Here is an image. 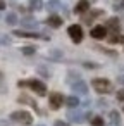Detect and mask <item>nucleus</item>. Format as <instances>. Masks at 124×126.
I'll use <instances>...</instances> for the list:
<instances>
[{
  "label": "nucleus",
  "mask_w": 124,
  "mask_h": 126,
  "mask_svg": "<svg viewBox=\"0 0 124 126\" xmlns=\"http://www.w3.org/2000/svg\"><path fill=\"white\" fill-rule=\"evenodd\" d=\"M17 86H29L36 95H40V97H43V95H47V86H45V83L43 81H40V79H29V81H19L17 83Z\"/></svg>",
  "instance_id": "1"
},
{
  "label": "nucleus",
  "mask_w": 124,
  "mask_h": 126,
  "mask_svg": "<svg viewBox=\"0 0 124 126\" xmlns=\"http://www.w3.org/2000/svg\"><path fill=\"white\" fill-rule=\"evenodd\" d=\"M91 85H93V88L98 92V93H110L112 92V83L109 81V79H105V78H95L93 81H91Z\"/></svg>",
  "instance_id": "2"
},
{
  "label": "nucleus",
  "mask_w": 124,
  "mask_h": 126,
  "mask_svg": "<svg viewBox=\"0 0 124 126\" xmlns=\"http://www.w3.org/2000/svg\"><path fill=\"white\" fill-rule=\"evenodd\" d=\"M11 119L16 123H21V124H31L33 123V116L28 110H14L11 114Z\"/></svg>",
  "instance_id": "3"
},
{
  "label": "nucleus",
  "mask_w": 124,
  "mask_h": 126,
  "mask_svg": "<svg viewBox=\"0 0 124 126\" xmlns=\"http://www.w3.org/2000/svg\"><path fill=\"white\" fill-rule=\"evenodd\" d=\"M67 35L71 36V40L74 43H81L83 42V30H81L79 24H71L67 28Z\"/></svg>",
  "instance_id": "4"
},
{
  "label": "nucleus",
  "mask_w": 124,
  "mask_h": 126,
  "mask_svg": "<svg viewBox=\"0 0 124 126\" xmlns=\"http://www.w3.org/2000/svg\"><path fill=\"white\" fill-rule=\"evenodd\" d=\"M67 117L71 123H76V124H81L86 121V117H91L90 112H81V110H69L67 112Z\"/></svg>",
  "instance_id": "5"
},
{
  "label": "nucleus",
  "mask_w": 124,
  "mask_h": 126,
  "mask_svg": "<svg viewBox=\"0 0 124 126\" xmlns=\"http://www.w3.org/2000/svg\"><path fill=\"white\" fill-rule=\"evenodd\" d=\"M48 104H50V109H54V110L60 109L62 104H64V95H62V93H57V92L52 93L50 98H48Z\"/></svg>",
  "instance_id": "6"
},
{
  "label": "nucleus",
  "mask_w": 124,
  "mask_h": 126,
  "mask_svg": "<svg viewBox=\"0 0 124 126\" xmlns=\"http://www.w3.org/2000/svg\"><path fill=\"white\" fill-rule=\"evenodd\" d=\"M71 88L74 93H79V95H88V85L83 81V79H78L74 83H71Z\"/></svg>",
  "instance_id": "7"
},
{
  "label": "nucleus",
  "mask_w": 124,
  "mask_h": 126,
  "mask_svg": "<svg viewBox=\"0 0 124 126\" xmlns=\"http://www.w3.org/2000/svg\"><path fill=\"white\" fill-rule=\"evenodd\" d=\"M90 35L95 40H102V38L107 36V28L105 26H95V28H91V33Z\"/></svg>",
  "instance_id": "8"
},
{
  "label": "nucleus",
  "mask_w": 124,
  "mask_h": 126,
  "mask_svg": "<svg viewBox=\"0 0 124 126\" xmlns=\"http://www.w3.org/2000/svg\"><path fill=\"white\" fill-rule=\"evenodd\" d=\"M21 24H23V28H26V30H36V28H38V23H36V19H35V17H31V16H26V17H23Z\"/></svg>",
  "instance_id": "9"
},
{
  "label": "nucleus",
  "mask_w": 124,
  "mask_h": 126,
  "mask_svg": "<svg viewBox=\"0 0 124 126\" xmlns=\"http://www.w3.org/2000/svg\"><path fill=\"white\" fill-rule=\"evenodd\" d=\"M88 9H90L88 0H79V2L76 4V7H74V12L76 14H84V12H88Z\"/></svg>",
  "instance_id": "10"
},
{
  "label": "nucleus",
  "mask_w": 124,
  "mask_h": 126,
  "mask_svg": "<svg viewBox=\"0 0 124 126\" xmlns=\"http://www.w3.org/2000/svg\"><path fill=\"white\" fill-rule=\"evenodd\" d=\"M14 35H16V36H19V38H47V36H41V35H38V33L21 31V30H16V31H14Z\"/></svg>",
  "instance_id": "11"
},
{
  "label": "nucleus",
  "mask_w": 124,
  "mask_h": 126,
  "mask_svg": "<svg viewBox=\"0 0 124 126\" xmlns=\"http://www.w3.org/2000/svg\"><path fill=\"white\" fill-rule=\"evenodd\" d=\"M47 24H48V26H52V28H60V26H62V17H59V16H55V14H52V16L47 19Z\"/></svg>",
  "instance_id": "12"
},
{
  "label": "nucleus",
  "mask_w": 124,
  "mask_h": 126,
  "mask_svg": "<svg viewBox=\"0 0 124 126\" xmlns=\"http://www.w3.org/2000/svg\"><path fill=\"white\" fill-rule=\"evenodd\" d=\"M64 5H62V2L60 0H48V4H47V9L50 11V12H57V11H60Z\"/></svg>",
  "instance_id": "13"
},
{
  "label": "nucleus",
  "mask_w": 124,
  "mask_h": 126,
  "mask_svg": "<svg viewBox=\"0 0 124 126\" xmlns=\"http://www.w3.org/2000/svg\"><path fill=\"white\" fill-rule=\"evenodd\" d=\"M102 14H103V11H91V12H88V14L83 17V21H84V24H91V21H93L95 17L102 16Z\"/></svg>",
  "instance_id": "14"
},
{
  "label": "nucleus",
  "mask_w": 124,
  "mask_h": 126,
  "mask_svg": "<svg viewBox=\"0 0 124 126\" xmlns=\"http://www.w3.org/2000/svg\"><path fill=\"white\" fill-rule=\"evenodd\" d=\"M64 104H66L69 109H74V107L79 105V98L74 97V95H72V97H66V98H64Z\"/></svg>",
  "instance_id": "15"
},
{
  "label": "nucleus",
  "mask_w": 124,
  "mask_h": 126,
  "mask_svg": "<svg viewBox=\"0 0 124 126\" xmlns=\"http://www.w3.org/2000/svg\"><path fill=\"white\" fill-rule=\"evenodd\" d=\"M17 100H19L21 104H29V105L35 109V110H38V112H40V109H38V105H36V102H35L33 98H29V97H26V95H21Z\"/></svg>",
  "instance_id": "16"
},
{
  "label": "nucleus",
  "mask_w": 124,
  "mask_h": 126,
  "mask_svg": "<svg viewBox=\"0 0 124 126\" xmlns=\"http://www.w3.org/2000/svg\"><path fill=\"white\" fill-rule=\"evenodd\" d=\"M107 28H110L114 33H117V31H119V28H121V26H119V19H115V17L109 19V21H107Z\"/></svg>",
  "instance_id": "17"
},
{
  "label": "nucleus",
  "mask_w": 124,
  "mask_h": 126,
  "mask_svg": "<svg viewBox=\"0 0 124 126\" xmlns=\"http://www.w3.org/2000/svg\"><path fill=\"white\" fill-rule=\"evenodd\" d=\"M90 123H91V126H105V121L100 116H91L90 117Z\"/></svg>",
  "instance_id": "18"
},
{
  "label": "nucleus",
  "mask_w": 124,
  "mask_h": 126,
  "mask_svg": "<svg viewBox=\"0 0 124 126\" xmlns=\"http://www.w3.org/2000/svg\"><path fill=\"white\" fill-rule=\"evenodd\" d=\"M29 9L31 11H41L43 9V2L41 0H29Z\"/></svg>",
  "instance_id": "19"
},
{
  "label": "nucleus",
  "mask_w": 124,
  "mask_h": 126,
  "mask_svg": "<svg viewBox=\"0 0 124 126\" xmlns=\"http://www.w3.org/2000/svg\"><path fill=\"white\" fill-rule=\"evenodd\" d=\"M109 42L110 43H124V36L119 33H114L112 36H109Z\"/></svg>",
  "instance_id": "20"
},
{
  "label": "nucleus",
  "mask_w": 124,
  "mask_h": 126,
  "mask_svg": "<svg viewBox=\"0 0 124 126\" xmlns=\"http://www.w3.org/2000/svg\"><path fill=\"white\" fill-rule=\"evenodd\" d=\"M5 23H7V24H11V26H14V24L17 23V16H16V12L7 14V16H5Z\"/></svg>",
  "instance_id": "21"
},
{
  "label": "nucleus",
  "mask_w": 124,
  "mask_h": 126,
  "mask_svg": "<svg viewBox=\"0 0 124 126\" xmlns=\"http://www.w3.org/2000/svg\"><path fill=\"white\" fill-rule=\"evenodd\" d=\"M109 119H110V123H121V116H119L117 110H110L109 112Z\"/></svg>",
  "instance_id": "22"
},
{
  "label": "nucleus",
  "mask_w": 124,
  "mask_h": 126,
  "mask_svg": "<svg viewBox=\"0 0 124 126\" xmlns=\"http://www.w3.org/2000/svg\"><path fill=\"white\" fill-rule=\"evenodd\" d=\"M48 57L54 59V61H60V59H62V52H60V50H52V52L48 54Z\"/></svg>",
  "instance_id": "23"
},
{
  "label": "nucleus",
  "mask_w": 124,
  "mask_h": 126,
  "mask_svg": "<svg viewBox=\"0 0 124 126\" xmlns=\"http://www.w3.org/2000/svg\"><path fill=\"white\" fill-rule=\"evenodd\" d=\"M21 52H23L24 55H33L36 50H35V47H23V48H21Z\"/></svg>",
  "instance_id": "24"
},
{
  "label": "nucleus",
  "mask_w": 124,
  "mask_h": 126,
  "mask_svg": "<svg viewBox=\"0 0 124 126\" xmlns=\"http://www.w3.org/2000/svg\"><path fill=\"white\" fill-rule=\"evenodd\" d=\"M78 79H81L78 73H69V74H67V81H69V83H74V81H78Z\"/></svg>",
  "instance_id": "25"
},
{
  "label": "nucleus",
  "mask_w": 124,
  "mask_h": 126,
  "mask_svg": "<svg viewBox=\"0 0 124 126\" xmlns=\"http://www.w3.org/2000/svg\"><path fill=\"white\" fill-rule=\"evenodd\" d=\"M36 71H38L40 74H43L45 78H50V73H48V69H47V67H43V66H40V67H38Z\"/></svg>",
  "instance_id": "26"
},
{
  "label": "nucleus",
  "mask_w": 124,
  "mask_h": 126,
  "mask_svg": "<svg viewBox=\"0 0 124 126\" xmlns=\"http://www.w3.org/2000/svg\"><path fill=\"white\" fill-rule=\"evenodd\" d=\"M0 45H11V38L2 35V36H0Z\"/></svg>",
  "instance_id": "27"
},
{
  "label": "nucleus",
  "mask_w": 124,
  "mask_h": 126,
  "mask_svg": "<svg viewBox=\"0 0 124 126\" xmlns=\"http://www.w3.org/2000/svg\"><path fill=\"white\" fill-rule=\"evenodd\" d=\"M115 97H117V100H119V102H124V88H122V90H119V92L115 93Z\"/></svg>",
  "instance_id": "28"
},
{
  "label": "nucleus",
  "mask_w": 124,
  "mask_h": 126,
  "mask_svg": "<svg viewBox=\"0 0 124 126\" xmlns=\"http://www.w3.org/2000/svg\"><path fill=\"white\" fill-rule=\"evenodd\" d=\"M54 126H69V124H67L66 121H60V119H57V121L54 123Z\"/></svg>",
  "instance_id": "29"
},
{
  "label": "nucleus",
  "mask_w": 124,
  "mask_h": 126,
  "mask_svg": "<svg viewBox=\"0 0 124 126\" xmlns=\"http://www.w3.org/2000/svg\"><path fill=\"white\" fill-rule=\"evenodd\" d=\"M114 9H115V11H121V9H124V4H121V2H115V4H114Z\"/></svg>",
  "instance_id": "30"
},
{
  "label": "nucleus",
  "mask_w": 124,
  "mask_h": 126,
  "mask_svg": "<svg viewBox=\"0 0 124 126\" xmlns=\"http://www.w3.org/2000/svg\"><path fill=\"white\" fill-rule=\"evenodd\" d=\"M117 83H119V85H122V86H124V74H121V76H119V78H117Z\"/></svg>",
  "instance_id": "31"
},
{
  "label": "nucleus",
  "mask_w": 124,
  "mask_h": 126,
  "mask_svg": "<svg viewBox=\"0 0 124 126\" xmlns=\"http://www.w3.org/2000/svg\"><path fill=\"white\" fill-rule=\"evenodd\" d=\"M5 9V2H4V0H0V11H4Z\"/></svg>",
  "instance_id": "32"
},
{
  "label": "nucleus",
  "mask_w": 124,
  "mask_h": 126,
  "mask_svg": "<svg viewBox=\"0 0 124 126\" xmlns=\"http://www.w3.org/2000/svg\"><path fill=\"white\" fill-rule=\"evenodd\" d=\"M109 126H122V124H121V123H110Z\"/></svg>",
  "instance_id": "33"
},
{
  "label": "nucleus",
  "mask_w": 124,
  "mask_h": 126,
  "mask_svg": "<svg viewBox=\"0 0 124 126\" xmlns=\"http://www.w3.org/2000/svg\"><path fill=\"white\" fill-rule=\"evenodd\" d=\"M0 79H2V73H0Z\"/></svg>",
  "instance_id": "34"
},
{
  "label": "nucleus",
  "mask_w": 124,
  "mask_h": 126,
  "mask_svg": "<svg viewBox=\"0 0 124 126\" xmlns=\"http://www.w3.org/2000/svg\"><path fill=\"white\" fill-rule=\"evenodd\" d=\"M38 126H45V124H38Z\"/></svg>",
  "instance_id": "35"
},
{
  "label": "nucleus",
  "mask_w": 124,
  "mask_h": 126,
  "mask_svg": "<svg viewBox=\"0 0 124 126\" xmlns=\"http://www.w3.org/2000/svg\"><path fill=\"white\" fill-rule=\"evenodd\" d=\"M122 110H124V107H122Z\"/></svg>",
  "instance_id": "36"
}]
</instances>
